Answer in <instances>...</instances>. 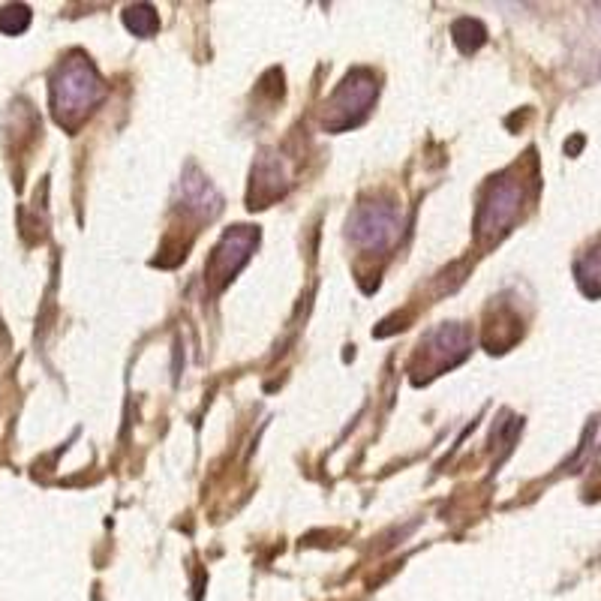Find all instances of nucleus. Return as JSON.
I'll use <instances>...</instances> for the list:
<instances>
[{
	"label": "nucleus",
	"instance_id": "10",
	"mask_svg": "<svg viewBox=\"0 0 601 601\" xmlns=\"http://www.w3.org/2000/svg\"><path fill=\"white\" fill-rule=\"evenodd\" d=\"M487 40V31L481 28V22H472V19H460L454 25V43L463 49V52H475L481 49Z\"/></svg>",
	"mask_w": 601,
	"mask_h": 601
},
{
	"label": "nucleus",
	"instance_id": "8",
	"mask_svg": "<svg viewBox=\"0 0 601 601\" xmlns=\"http://www.w3.org/2000/svg\"><path fill=\"white\" fill-rule=\"evenodd\" d=\"M574 274H577L580 289H583L589 298H601V247L583 253V256L574 262Z\"/></svg>",
	"mask_w": 601,
	"mask_h": 601
},
{
	"label": "nucleus",
	"instance_id": "1",
	"mask_svg": "<svg viewBox=\"0 0 601 601\" xmlns=\"http://www.w3.org/2000/svg\"><path fill=\"white\" fill-rule=\"evenodd\" d=\"M103 94L106 88L94 64H88L85 58H70L52 82V106L58 121L70 124L73 118H85V112H91L103 100Z\"/></svg>",
	"mask_w": 601,
	"mask_h": 601
},
{
	"label": "nucleus",
	"instance_id": "5",
	"mask_svg": "<svg viewBox=\"0 0 601 601\" xmlns=\"http://www.w3.org/2000/svg\"><path fill=\"white\" fill-rule=\"evenodd\" d=\"M256 241H259V232H253L247 226H238L235 232L223 235V241L217 244V250L211 256V265H208V277L217 283V289L226 286L244 268V262L250 259Z\"/></svg>",
	"mask_w": 601,
	"mask_h": 601
},
{
	"label": "nucleus",
	"instance_id": "3",
	"mask_svg": "<svg viewBox=\"0 0 601 601\" xmlns=\"http://www.w3.org/2000/svg\"><path fill=\"white\" fill-rule=\"evenodd\" d=\"M400 211L394 205H361L349 220V238L364 250H388L400 238Z\"/></svg>",
	"mask_w": 601,
	"mask_h": 601
},
{
	"label": "nucleus",
	"instance_id": "9",
	"mask_svg": "<svg viewBox=\"0 0 601 601\" xmlns=\"http://www.w3.org/2000/svg\"><path fill=\"white\" fill-rule=\"evenodd\" d=\"M124 22H127V28H130L136 37H151V34H157V28H160V19H157L154 7H148V4L130 7V10L124 13Z\"/></svg>",
	"mask_w": 601,
	"mask_h": 601
},
{
	"label": "nucleus",
	"instance_id": "2",
	"mask_svg": "<svg viewBox=\"0 0 601 601\" xmlns=\"http://www.w3.org/2000/svg\"><path fill=\"white\" fill-rule=\"evenodd\" d=\"M376 79L370 73H352L328 103L325 127L328 130H349L355 127L376 100Z\"/></svg>",
	"mask_w": 601,
	"mask_h": 601
},
{
	"label": "nucleus",
	"instance_id": "12",
	"mask_svg": "<svg viewBox=\"0 0 601 601\" xmlns=\"http://www.w3.org/2000/svg\"><path fill=\"white\" fill-rule=\"evenodd\" d=\"M580 148H583V139H571V142L565 145V151H568V154H574V151H580Z\"/></svg>",
	"mask_w": 601,
	"mask_h": 601
},
{
	"label": "nucleus",
	"instance_id": "7",
	"mask_svg": "<svg viewBox=\"0 0 601 601\" xmlns=\"http://www.w3.org/2000/svg\"><path fill=\"white\" fill-rule=\"evenodd\" d=\"M184 199H187V208L199 211L202 217H214V214L220 211V196H217V190H214L196 169H190V172L184 175Z\"/></svg>",
	"mask_w": 601,
	"mask_h": 601
},
{
	"label": "nucleus",
	"instance_id": "11",
	"mask_svg": "<svg viewBox=\"0 0 601 601\" xmlns=\"http://www.w3.org/2000/svg\"><path fill=\"white\" fill-rule=\"evenodd\" d=\"M28 25H31V10L28 7L16 4V7H4V10H0V34L16 37V34L28 31Z\"/></svg>",
	"mask_w": 601,
	"mask_h": 601
},
{
	"label": "nucleus",
	"instance_id": "6",
	"mask_svg": "<svg viewBox=\"0 0 601 601\" xmlns=\"http://www.w3.org/2000/svg\"><path fill=\"white\" fill-rule=\"evenodd\" d=\"M466 352H469V331L460 325H442L427 340V355L436 358V370L454 367L457 361L466 358Z\"/></svg>",
	"mask_w": 601,
	"mask_h": 601
},
{
	"label": "nucleus",
	"instance_id": "4",
	"mask_svg": "<svg viewBox=\"0 0 601 601\" xmlns=\"http://www.w3.org/2000/svg\"><path fill=\"white\" fill-rule=\"evenodd\" d=\"M523 205V187L514 178H499L490 184L481 208H478V235L481 238H499L511 229Z\"/></svg>",
	"mask_w": 601,
	"mask_h": 601
}]
</instances>
